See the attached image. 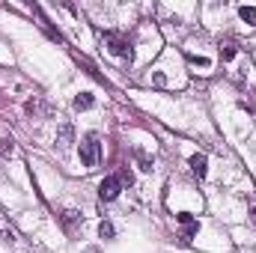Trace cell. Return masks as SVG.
<instances>
[{
	"instance_id": "6da1fadb",
	"label": "cell",
	"mask_w": 256,
	"mask_h": 253,
	"mask_svg": "<svg viewBox=\"0 0 256 253\" xmlns=\"http://www.w3.org/2000/svg\"><path fill=\"white\" fill-rule=\"evenodd\" d=\"M98 158H101V143H98V134H87L84 143H81V164L87 170L98 167Z\"/></svg>"
},
{
	"instance_id": "7a4b0ae2",
	"label": "cell",
	"mask_w": 256,
	"mask_h": 253,
	"mask_svg": "<svg viewBox=\"0 0 256 253\" xmlns=\"http://www.w3.org/2000/svg\"><path fill=\"white\" fill-rule=\"evenodd\" d=\"M104 42H107V51H111L114 57H122L125 63H134V48H131L128 39H122V36H116V33H107Z\"/></svg>"
},
{
	"instance_id": "3957f363",
	"label": "cell",
	"mask_w": 256,
	"mask_h": 253,
	"mask_svg": "<svg viewBox=\"0 0 256 253\" xmlns=\"http://www.w3.org/2000/svg\"><path fill=\"white\" fill-rule=\"evenodd\" d=\"M119 191H122V182H119L116 176H107V179H101V182H98V200H101V203L116 200Z\"/></svg>"
},
{
	"instance_id": "277c9868",
	"label": "cell",
	"mask_w": 256,
	"mask_h": 253,
	"mask_svg": "<svg viewBox=\"0 0 256 253\" xmlns=\"http://www.w3.org/2000/svg\"><path fill=\"white\" fill-rule=\"evenodd\" d=\"M60 224H63V230H66V232H75V227H78V224H84V221H81V214H78V211L66 208V211L60 214Z\"/></svg>"
},
{
	"instance_id": "5b68a950",
	"label": "cell",
	"mask_w": 256,
	"mask_h": 253,
	"mask_svg": "<svg viewBox=\"0 0 256 253\" xmlns=\"http://www.w3.org/2000/svg\"><path fill=\"white\" fill-rule=\"evenodd\" d=\"M191 173H194L197 179H206V173H209V158H206V155H191Z\"/></svg>"
},
{
	"instance_id": "8992f818",
	"label": "cell",
	"mask_w": 256,
	"mask_h": 253,
	"mask_svg": "<svg viewBox=\"0 0 256 253\" xmlns=\"http://www.w3.org/2000/svg\"><path fill=\"white\" fill-rule=\"evenodd\" d=\"M93 104H95L93 92H78V95H75V101H71V107H75V111H90Z\"/></svg>"
},
{
	"instance_id": "52a82bcc",
	"label": "cell",
	"mask_w": 256,
	"mask_h": 253,
	"mask_svg": "<svg viewBox=\"0 0 256 253\" xmlns=\"http://www.w3.org/2000/svg\"><path fill=\"white\" fill-rule=\"evenodd\" d=\"M235 54H238V45H235V39H224V42H221V57H224V63L235 60Z\"/></svg>"
},
{
	"instance_id": "ba28073f",
	"label": "cell",
	"mask_w": 256,
	"mask_h": 253,
	"mask_svg": "<svg viewBox=\"0 0 256 253\" xmlns=\"http://www.w3.org/2000/svg\"><path fill=\"white\" fill-rule=\"evenodd\" d=\"M134 161H137V164H140V170H146V173L152 170V158L146 155L143 149H134Z\"/></svg>"
},
{
	"instance_id": "9c48e42d",
	"label": "cell",
	"mask_w": 256,
	"mask_h": 253,
	"mask_svg": "<svg viewBox=\"0 0 256 253\" xmlns=\"http://www.w3.org/2000/svg\"><path fill=\"white\" fill-rule=\"evenodd\" d=\"M238 15H241V21H247V24H253V27H256V6H241V9H238Z\"/></svg>"
},
{
	"instance_id": "30bf717a",
	"label": "cell",
	"mask_w": 256,
	"mask_h": 253,
	"mask_svg": "<svg viewBox=\"0 0 256 253\" xmlns=\"http://www.w3.org/2000/svg\"><path fill=\"white\" fill-rule=\"evenodd\" d=\"M57 143H60V149H69V146H71V128H69V125L60 128V140H57Z\"/></svg>"
},
{
	"instance_id": "8fae6325",
	"label": "cell",
	"mask_w": 256,
	"mask_h": 253,
	"mask_svg": "<svg viewBox=\"0 0 256 253\" xmlns=\"http://www.w3.org/2000/svg\"><path fill=\"white\" fill-rule=\"evenodd\" d=\"M42 111H45V104H42L39 98H36V95H33V98L27 101V114H33V116H36V114H42Z\"/></svg>"
},
{
	"instance_id": "7c38bea8",
	"label": "cell",
	"mask_w": 256,
	"mask_h": 253,
	"mask_svg": "<svg viewBox=\"0 0 256 253\" xmlns=\"http://www.w3.org/2000/svg\"><path fill=\"white\" fill-rule=\"evenodd\" d=\"M12 152H15L12 137H0V155H12Z\"/></svg>"
},
{
	"instance_id": "4fadbf2b",
	"label": "cell",
	"mask_w": 256,
	"mask_h": 253,
	"mask_svg": "<svg viewBox=\"0 0 256 253\" xmlns=\"http://www.w3.org/2000/svg\"><path fill=\"white\" fill-rule=\"evenodd\" d=\"M188 63H191V66H200V69H209V66H211L209 57H197V54H188Z\"/></svg>"
},
{
	"instance_id": "5bb4252c",
	"label": "cell",
	"mask_w": 256,
	"mask_h": 253,
	"mask_svg": "<svg viewBox=\"0 0 256 253\" xmlns=\"http://www.w3.org/2000/svg\"><path fill=\"white\" fill-rule=\"evenodd\" d=\"M116 179H119V182H122V185H128V188H131V185H134V173H131V170H128V167H122V170H119V176H116Z\"/></svg>"
},
{
	"instance_id": "9a60e30c",
	"label": "cell",
	"mask_w": 256,
	"mask_h": 253,
	"mask_svg": "<svg viewBox=\"0 0 256 253\" xmlns=\"http://www.w3.org/2000/svg\"><path fill=\"white\" fill-rule=\"evenodd\" d=\"M114 232H116V230H114V224H107V221H101V224H98V235H101V238H114Z\"/></svg>"
},
{
	"instance_id": "2e32d148",
	"label": "cell",
	"mask_w": 256,
	"mask_h": 253,
	"mask_svg": "<svg viewBox=\"0 0 256 253\" xmlns=\"http://www.w3.org/2000/svg\"><path fill=\"white\" fill-rule=\"evenodd\" d=\"M152 84H155V87H164V84H167V78L161 75V71H155V75H152Z\"/></svg>"
},
{
	"instance_id": "e0dca14e",
	"label": "cell",
	"mask_w": 256,
	"mask_h": 253,
	"mask_svg": "<svg viewBox=\"0 0 256 253\" xmlns=\"http://www.w3.org/2000/svg\"><path fill=\"white\" fill-rule=\"evenodd\" d=\"M250 224H253V227H256V206H253V208H250Z\"/></svg>"
}]
</instances>
